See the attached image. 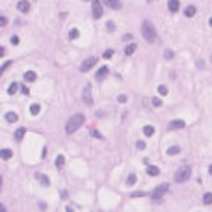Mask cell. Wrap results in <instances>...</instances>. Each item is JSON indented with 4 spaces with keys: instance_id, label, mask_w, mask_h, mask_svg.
<instances>
[{
    "instance_id": "cell-38",
    "label": "cell",
    "mask_w": 212,
    "mask_h": 212,
    "mask_svg": "<svg viewBox=\"0 0 212 212\" xmlns=\"http://www.w3.org/2000/svg\"><path fill=\"white\" fill-rule=\"evenodd\" d=\"M164 56H166V60H171V58H173L175 54H173L171 50H166V54H164Z\"/></svg>"
},
{
    "instance_id": "cell-28",
    "label": "cell",
    "mask_w": 212,
    "mask_h": 212,
    "mask_svg": "<svg viewBox=\"0 0 212 212\" xmlns=\"http://www.w3.org/2000/svg\"><path fill=\"white\" fill-rule=\"evenodd\" d=\"M69 37H71V39H76V37H78V30H76V28H73V30L69 32Z\"/></svg>"
},
{
    "instance_id": "cell-27",
    "label": "cell",
    "mask_w": 212,
    "mask_h": 212,
    "mask_svg": "<svg viewBox=\"0 0 212 212\" xmlns=\"http://www.w3.org/2000/svg\"><path fill=\"white\" fill-rule=\"evenodd\" d=\"M134 182H136V175H134V173H130V175H129V179H126V184H129V186H132Z\"/></svg>"
},
{
    "instance_id": "cell-4",
    "label": "cell",
    "mask_w": 212,
    "mask_h": 212,
    "mask_svg": "<svg viewBox=\"0 0 212 212\" xmlns=\"http://www.w3.org/2000/svg\"><path fill=\"white\" fill-rule=\"evenodd\" d=\"M167 190H169V184H160V186H156V188L153 190V194H151L153 201H160L162 197L167 194Z\"/></svg>"
},
{
    "instance_id": "cell-25",
    "label": "cell",
    "mask_w": 212,
    "mask_h": 212,
    "mask_svg": "<svg viewBox=\"0 0 212 212\" xmlns=\"http://www.w3.org/2000/svg\"><path fill=\"white\" fill-rule=\"evenodd\" d=\"M203 203L205 205H212V194L210 192H207V194L203 195Z\"/></svg>"
},
{
    "instance_id": "cell-34",
    "label": "cell",
    "mask_w": 212,
    "mask_h": 212,
    "mask_svg": "<svg viewBox=\"0 0 212 212\" xmlns=\"http://www.w3.org/2000/svg\"><path fill=\"white\" fill-rule=\"evenodd\" d=\"M136 147H138L140 151H143V149H145V141H138V143H136Z\"/></svg>"
},
{
    "instance_id": "cell-24",
    "label": "cell",
    "mask_w": 212,
    "mask_h": 212,
    "mask_svg": "<svg viewBox=\"0 0 212 212\" xmlns=\"http://www.w3.org/2000/svg\"><path fill=\"white\" fill-rule=\"evenodd\" d=\"M39 110H41V106H39V104H32V106H30V114H32V116H37V114H39Z\"/></svg>"
},
{
    "instance_id": "cell-3",
    "label": "cell",
    "mask_w": 212,
    "mask_h": 212,
    "mask_svg": "<svg viewBox=\"0 0 212 212\" xmlns=\"http://www.w3.org/2000/svg\"><path fill=\"white\" fill-rule=\"evenodd\" d=\"M190 177H192V169H190L188 166H184V167H181L179 171L175 173V181L177 182H186Z\"/></svg>"
},
{
    "instance_id": "cell-31",
    "label": "cell",
    "mask_w": 212,
    "mask_h": 212,
    "mask_svg": "<svg viewBox=\"0 0 212 212\" xmlns=\"http://www.w3.org/2000/svg\"><path fill=\"white\" fill-rule=\"evenodd\" d=\"M158 93L160 95H167V88L166 86H158Z\"/></svg>"
},
{
    "instance_id": "cell-29",
    "label": "cell",
    "mask_w": 212,
    "mask_h": 212,
    "mask_svg": "<svg viewBox=\"0 0 212 212\" xmlns=\"http://www.w3.org/2000/svg\"><path fill=\"white\" fill-rule=\"evenodd\" d=\"M91 136H93V138H99V140H102V134L99 132V130H95V129H91Z\"/></svg>"
},
{
    "instance_id": "cell-8",
    "label": "cell",
    "mask_w": 212,
    "mask_h": 212,
    "mask_svg": "<svg viewBox=\"0 0 212 212\" xmlns=\"http://www.w3.org/2000/svg\"><path fill=\"white\" fill-rule=\"evenodd\" d=\"M93 17H95V19H101V17H102V4L97 2V0L93 2Z\"/></svg>"
},
{
    "instance_id": "cell-45",
    "label": "cell",
    "mask_w": 212,
    "mask_h": 212,
    "mask_svg": "<svg viewBox=\"0 0 212 212\" xmlns=\"http://www.w3.org/2000/svg\"><path fill=\"white\" fill-rule=\"evenodd\" d=\"M0 212H4V207H2V205H0Z\"/></svg>"
},
{
    "instance_id": "cell-30",
    "label": "cell",
    "mask_w": 212,
    "mask_h": 212,
    "mask_svg": "<svg viewBox=\"0 0 212 212\" xmlns=\"http://www.w3.org/2000/svg\"><path fill=\"white\" fill-rule=\"evenodd\" d=\"M10 65H11V61H6V63H4V65H2V67H0V76H2V75H4V71H6V69H8Z\"/></svg>"
},
{
    "instance_id": "cell-44",
    "label": "cell",
    "mask_w": 212,
    "mask_h": 212,
    "mask_svg": "<svg viewBox=\"0 0 212 212\" xmlns=\"http://www.w3.org/2000/svg\"><path fill=\"white\" fill-rule=\"evenodd\" d=\"M208 24H210V26H212V17H210V19H208Z\"/></svg>"
},
{
    "instance_id": "cell-12",
    "label": "cell",
    "mask_w": 212,
    "mask_h": 212,
    "mask_svg": "<svg viewBox=\"0 0 212 212\" xmlns=\"http://www.w3.org/2000/svg\"><path fill=\"white\" fill-rule=\"evenodd\" d=\"M17 8H19V11L26 13L28 10H30V2H24V0H20V2H17Z\"/></svg>"
},
{
    "instance_id": "cell-16",
    "label": "cell",
    "mask_w": 212,
    "mask_h": 212,
    "mask_svg": "<svg viewBox=\"0 0 212 212\" xmlns=\"http://www.w3.org/2000/svg\"><path fill=\"white\" fill-rule=\"evenodd\" d=\"M11 156H13V153L10 149H2V151H0V158H2V160H10Z\"/></svg>"
},
{
    "instance_id": "cell-37",
    "label": "cell",
    "mask_w": 212,
    "mask_h": 212,
    "mask_svg": "<svg viewBox=\"0 0 212 212\" xmlns=\"http://www.w3.org/2000/svg\"><path fill=\"white\" fill-rule=\"evenodd\" d=\"M117 101H119V102H126V101H129V97H126V95H119Z\"/></svg>"
},
{
    "instance_id": "cell-41",
    "label": "cell",
    "mask_w": 212,
    "mask_h": 212,
    "mask_svg": "<svg viewBox=\"0 0 212 212\" xmlns=\"http://www.w3.org/2000/svg\"><path fill=\"white\" fill-rule=\"evenodd\" d=\"M143 195H145L143 192H134V194H132V197H143Z\"/></svg>"
},
{
    "instance_id": "cell-39",
    "label": "cell",
    "mask_w": 212,
    "mask_h": 212,
    "mask_svg": "<svg viewBox=\"0 0 212 212\" xmlns=\"http://www.w3.org/2000/svg\"><path fill=\"white\" fill-rule=\"evenodd\" d=\"M20 91H23V95H28V93H30V89H28V86H23V88H20Z\"/></svg>"
},
{
    "instance_id": "cell-23",
    "label": "cell",
    "mask_w": 212,
    "mask_h": 212,
    "mask_svg": "<svg viewBox=\"0 0 212 212\" xmlns=\"http://www.w3.org/2000/svg\"><path fill=\"white\" fill-rule=\"evenodd\" d=\"M134 52H136V45H129V47H125V54H126V56H132Z\"/></svg>"
},
{
    "instance_id": "cell-5",
    "label": "cell",
    "mask_w": 212,
    "mask_h": 212,
    "mask_svg": "<svg viewBox=\"0 0 212 212\" xmlns=\"http://www.w3.org/2000/svg\"><path fill=\"white\" fill-rule=\"evenodd\" d=\"M95 63H97V58H95V56H91V58H88V60H84V61H82L80 71H82V73H88L91 67H95Z\"/></svg>"
},
{
    "instance_id": "cell-11",
    "label": "cell",
    "mask_w": 212,
    "mask_h": 212,
    "mask_svg": "<svg viewBox=\"0 0 212 212\" xmlns=\"http://www.w3.org/2000/svg\"><path fill=\"white\" fill-rule=\"evenodd\" d=\"M106 6H108V8H112V10H119V8H121V2H119V0H106V2H104Z\"/></svg>"
},
{
    "instance_id": "cell-32",
    "label": "cell",
    "mask_w": 212,
    "mask_h": 212,
    "mask_svg": "<svg viewBox=\"0 0 212 212\" xmlns=\"http://www.w3.org/2000/svg\"><path fill=\"white\" fill-rule=\"evenodd\" d=\"M153 106H156V108H158V106H162V101H160L158 97H153Z\"/></svg>"
},
{
    "instance_id": "cell-35",
    "label": "cell",
    "mask_w": 212,
    "mask_h": 212,
    "mask_svg": "<svg viewBox=\"0 0 212 212\" xmlns=\"http://www.w3.org/2000/svg\"><path fill=\"white\" fill-rule=\"evenodd\" d=\"M6 24H8V19L4 15H0V26H6Z\"/></svg>"
},
{
    "instance_id": "cell-43",
    "label": "cell",
    "mask_w": 212,
    "mask_h": 212,
    "mask_svg": "<svg viewBox=\"0 0 212 212\" xmlns=\"http://www.w3.org/2000/svg\"><path fill=\"white\" fill-rule=\"evenodd\" d=\"M208 173H210V175H212V166H210V167H208Z\"/></svg>"
},
{
    "instance_id": "cell-19",
    "label": "cell",
    "mask_w": 212,
    "mask_h": 212,
    "mask_svg": "<svg viewBox=\"0 0 212 212\" xmlns=\"http://www.w3.org/2000/svg\"><path fill=\"white\" fill-rule=\"evenodd\" d=\"M195 11H197V10H195V6H188V8L184 10V15H186V17H194V15H195Z\"/></svg>"
},
{
    "instance_id": "cell-22",
    "label": "cell",
    "mask_w": 212,
    "mask_h": 212,
    "mask_svg": "<svg viewBox=\"0 0 212 212\" xmlns=\"http://www.w3.org/2000/svg\"><path fill=\"white\" fill-rule=\"evenodd\" d=\"M179 153H181V147L173 145V147H169V149H167V156H173V154H179Z\"/></svg>"
},
{
    "instance_id": "cell-14",
    "label": "cell",
    "mask_w": 212,
    "mask_h": 212,
    "mask_svg": "<svg viewBox=\"0 0 212 212\" xmlns=\"http://www.w3.org/2000/svg\"><path fill=\"white\" fill-rule=\"evenodd\" d=\"M35 78H37V75H35L34 71H26L24 73V80L26 82H35Z\"/></svg>"
},
{
    "instance_id": "cell-33",
    "label": "cell",
    "mask_w": 212,
    "mask_h": 212,
    "mask_svg": "<svg viewBox=\"0 0 212 212\" xmlns=\"http://www.w3.org/2000/svg\"><path fill=\"white\" fill-rule=\"evenodd\" d=\"M106 30H110V32H112V30H116V24L112 23V20H108V23H106Z\"/></svg>"
},
{
    "instance_id": "cell-6",
    "label": "cell",
    "mask_w": 212,
    "mask_h": 212,
    "mask_svg": "<svg viewBox=\"0 0 212 212\" xmlns=\"http://www.w3.org/2000/svg\"><path fill=\"white\" fill-rule=\"evenodd\" d=\"M82 101L86 102L88 106H89V104H93V99H91V88H89V84H86V86H84V93H82Z\"/></svg>"
},
{
    "instance_id": "cell-21",
    "label": "cell",
    "mask_w": 212,
    "mask_h": 212,
    "mask_svg": "<svg viewBox=\"0 0 212 212\" xmlns=\"http://www.w3.org/2000/svg\"><path fill=\"white\" fill-rule=\"evenodd\" d=\"M167 8H169V11H177V10H179V2H177V0H169Z\"/></svg>"
},
{
    "instance_id": "cell-13",
    "label": "cell",
    "mask_w": 212,
    "mask_h": 212,
    "mask_svg": "<svg viewBox=\"0 0 212 212\" xmlns=\"http://www.w3.org/2000/svg\"><path fill=\"white\" fill-rule=\"evenodd\" d=\"M17 119H19V116L15 112H8V114H6V121L8 123H17Z\"/></svg>"
},
{
    "instance_id": "cell-9",
    "label": "cell",
    "mask_w": 212,
    "mask_h": 212,
    "mask_svg": "<svg viewBox=\"0 0 212 212\" xmlns=\"http://www.w3.org/2000/svg\"><path fill=\"white\" fill-rule=\"evenodd\" d=\"M35 179H37L43 186H50V179H48L47 175H43V173H39V171H37V173H35Z\"/></svg>"
},
{
    "instance_id": "cell-2",
    "label": "cell",
    "mask_w": 212,
    "mask_h": 212,
    "mask_svg": "<svg viewBox=\"0 0 212 212\" xmlns=\"http://www.w3.org/2000/svg\"><path fill=\"white\" fill-rule=\"evenodd\" d=\"M141 35H143L145 41H149V43H153V41L156 39V30H154V26L149 20H145V23L141 24Z\"/></svg>"
},
{
    "instance_id": "cell-1",
    "label": "cell",
    "mask_w": 212,
    "mask_h": 212,
    "mask_svg": "<svg viewBox=\"0 0 212 212\" xmlns=\"http://www.w3.org/2000/svg\"><path fill=\"white\" fill-rule=\"evenodd\" d=\"M84 121H86V117H84V114H75L73 117L67 121V125H65V132L67 134H73V132H76L80 129V126L84 125Z\"/></svg>"
},
{
    "instance_id": "cell-20",
    "label": "cell",
    "mask_w": 212,
    "mask_h": 212,
    "mask_svg": "<svg viewBox=\"0 0 212 212\" xmlns=\"http://www.w3.org/2000/svg\"><path fill=\"white\" fill-rule=\"evenodd\" d=\"M143 134H145V136H153V134H154V126L153 125H145L143 126Z\"/></svg>"
},
{
    "instance_id": "cell-17",
    "label": "cell",
    "mask_w": 212,
    "mask_h": 212,
    "mask_svg": "<svg viewBox=\"0 0 212 212\" xmlns=\"http://www.w3.org/2000/svg\"><path fill=\"white\" fill-rule=\"evenodd\" d=\"M54 164H56V167H63V164H65V156H63V154H58V156H56V162H54Z\"/></svg>"
},
{
    "instance_id": "cell-36",
    "label": "cell",
    "mask_w": 212,
    "mask_h": 212,
    "mask_svg": "<svg viewBox=\"0 0 212 212\" xmlns=\"http://www.w3.org/2000/svg\"><path fill=\"white\" fill-rule=\"evenodd\" d=\"M112 56H114V50H112V48H110V50H106V52H104V58H106V60H108V58H112Z\"/></svg>"
},
{
    "instance_id": "cell-46",
    "label": "cell",
    "mask_w": 212,
    "mask_h": 212,
    "mask_svg": "<svg viewBox=\"0 0 212 212\" xmlns=\"http://www.w3.org/2000/svg\"><path fill=\"white\" fill-rule=\"evenodd\" d=\"M0 184H2V177H0Z\"/></svg>"
},
{
    "instance_id": "cell-40",
    "label": "cell",
    "mask_w": 212,
    "mask_h": 212,
    "mask_svg": "<svg viewBox=\"0 0 212 212\" xmlns=\"http://www.w3.org/2000/svg\"><path fill=\"white\" fill-rule=\"evenodd\" d=\"M11 45H19V37H17V35H13V37H11Z\"/></svg>"
},
{
    "instance_id": "cell-15",
    "label": "cell",
    "mask_w": 212,
    "mask_h": 212,
    "mask_svg": "<svg viewBox=\"0 0 212 212\" xmlns=\"http://www.w3.org/2000/svg\"><path fill=\"white\" fill-rule=\"evenodd\" d=\"M24 134H26V129H17V132H15V141H23V138H24Z\"/></svg>"
},
{
    "instance_id": "cell-7",
    "label": "cell",
    "mask_w": 212,
    "mask_h": 212,
    "mask_svg": "<svg viewBox=\"0 0 212 212\" xmlns=\"http://www.w3.org/2000/svg\"><path fill=\"white\" fill-rule=\"evenodd\" d=\"M169 129H171V130H179V129H184V126H186V123L184 121H182V119H173V121H169Z\"/></svg>"
},
{
    "instance_id": "cell-26",
    "label": "cell",
    "mask_w": 212,
    "mask_h": 212,
    "mask_svg": "<svg viewBox=\"0 0 212 212\" xmlns=\"http://www.w3.org/2000/svg\"><path fill=\"white\" fill-rule=\"evenodd\" d=\"M17 89H19V86H17V84H15V82H13V84H11V86L8 88V93H10V95H15V93H17Z\"/></svg>"
},
{
    "instance_id": "cell-42",
    "label": "cell",
    "mask_w": 212,
    "mask_h": 212,
    "mask_svg": "<svg viewBox=\"0 0 212 212\" xmlns=\"http://www.w3.org/2000/svg\"><path fill=\"white\" fill-rule=\"evenodd\" d=\"M4 54H6V48H4V47H0V58H2Z\"/></svg>"
},
{
    "instance_id": "cell-10",
    "label": "cell",
    "mask_w": 212,
    "mask_h": 212,
    "mask_svg": "<svg viewBox=\"0 0 212 212\" xmlns=\"http://www.w3.org/2000/svg\"><path fill=\"white\" fill-rule=\"evenodd\" d=\"M108 73H110V69H108V67H101V69L97 71L95 78H97V80H102V78H106V76H108Z\"/></svg>"
},
{
    "instance_id": "cell-18",
    "label": "cell",
    "mask_w": 212,
    "mask_h": 212,
    "mask_svg": "<svg viewBox=\"0 0 212 212\" xmlns=\"http://www.w3.org/2000/svg\"><path fill=\"white\" fill-rule=\"evenodd\" d=\"M160 173V169L156 167V166H149V167H147V175H151V177H156Z\"/></svg>"
}]
</instances>
